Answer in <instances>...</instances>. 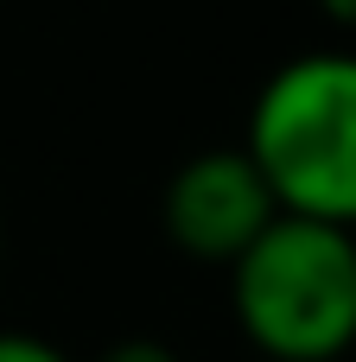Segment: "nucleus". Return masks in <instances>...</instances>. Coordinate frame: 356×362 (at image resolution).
<instances>
[{
  "label": "nucleus",
  "instance_id": "f257e3e1",
  "mask_svg": "<svg viewBox=\"0 0 356 362\" xmlns=\"http://www.w3.org/2000/svg\"><path fill=\"white\" fill-rule=\"evenodd\" d=\"M229 312L274 362H338L356 350V229L280 210L229 261Z\"/></svg>",
  "mask_w": 356,
  "mask_h": 362
},
{
  "label": "nucleus",
  "instance_id": "f03ea898",
  "mask_svg": "<svg viewBox=\"0 0 356 362\" xmlns=\"http://www.w3.org/2000/svg\"><path fill=\"white\" fill-rule=\"evenodd\" d=\"M242 146L280 210L356 229V51L287 57L261 83Z\"/></svg>",
  "mask_w": 356,
  "mask_h": 362
},
{
  "label": "nucleus",
  "instance_id": "7ed1b4c3",
  "mask_svg": "<svg viewBox=\"0 0 356 362\" xmlns=\"http://www.w3.org/2000/svg\"><path fill=\"white\" fill-rule=\"evenodd\" d=\"M274 216H280V204H274L261 165L248 159V146H210V153L185 159L166 185V235L191 261L229 267Z\"/></svg>",
  "mask_w": 356,
  "mask_h": 362
},
{
  "label": "nucleus",
  "instance_id": "20e7f679",
  "mask_svg": "<svg viewBox=\"0 0 356 362\" xmlns=\"http://www.w3.org/2000/svg\"><path fill=\"white\" fill-rule=\"evenodd\" d=\"M0 362H70V356L32 331H0Z\"/></svg>",
  "mask_w": 356,
  "mask_h": 362
},
{
  "label": "nucleus",
  "instance_id": "39448f33",
  "mask_svg": "<svg viewBox=\"0 0 356 362\" xmlns=\"http://www.w3.org/2000/svg\"><path fill=\"white\" fill-rule=\"evenodd\" d=\"M96 362H178L166 344H153V337H127V344H115V350H102Z\"/></svg>",
  "mask_w": 356,
  "mask_h": 362
},
{
  "label": "nucleus",
  "instance_id": "423d86ee",
  "mask_svg": "<svg viewBox=\"0 0 356 362\" xmlns=\"http://www.w3.org/2000/svg\"><path fill=\"white\" fill-rule=\"evenodd\" d=\"M331 13H338L344 25H356V0H331Z\"/></svg>",
  "mask_w": 356,
  "mask_h": 362
}]
</instances>
